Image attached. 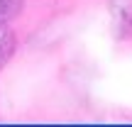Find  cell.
<instances>
[{
    "mask_svg": "<svg viewBox=\"0 0 132 127\" xmlns=\"http://www.w3.org/2000/svg\"><path fill=\"white\" fill-rule=\"evenodd\" d=\"M15 54V34L7 27V22H0V69L12 59Z\"/></svg>",
    "mask_w": 132,
    "mask_h": 127,
    "instance_id": "1",
    "label": "cell"
},
{
    "mask_svg": "<svg viewBox=\"0 0 132 127\" xmlns=\"http://www.w3.org/2000/svg\"><path fill=\"white\" fill-rule=\"evenodd\" d=\"M22 10V0H0V22L15 20Z\"/></svg>",
    "mask_w": 132,
    "mask_h": 127,
    "instance_id": "2",
    "label": "cell"
}]
</instances>
